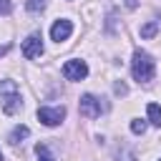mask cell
I'll list each match as a JSON object with an SVG mask.
<instances>
[{
    "instance_id": "cell-1",
    "label": "cell",
    "mask_w": 161,
    "mask_h": 161,
    "mask_svg": "<svg viewBox=\"0 0 161 161\" xmlns=\"http://www.w3.org/2000/svg\"><path fill=\"white\" fill-rule=\"evenodd\" d=\"M131 73L138 83H148L153 80V73H156V63L153 58L146 53V50H136L133 53V60H131Z\"/></svg>"
},
{
    "instance_id": "cell-2",
    "label": "cell",
    "mask_w": 161,
    "mask_h": 161,
    "mask_svg": "<svg viewBox=\"0 0 161 161\" xmlns=\"http://www.w3.org/2000/svg\"><path fill=\"white\" fill-rule=\"evenodd\" d=\"M0 103H3V111L8 116H15L23 108L20 91H18V83L15 80H0Z\"/></svg>"
},
{
    "instance_id": "cell-3",
    "label": "cell",
    "mask_w": 161,
    "mask_h": 161,
    "mask_svg": "<svg viewBox=\"0 0 161 161\" xmlns=\"http://www.w3.org/2000/svg\"><path fill=\"white\" fill-rule=\"evenodd\" d=\"M78 108H80V116H86V118H98L101 111H103V103H101V98H96L93 93H86V96H80Z\"/></svg>"
},
{
    "instance_id": "cell-4",
    "label": "cell",
    "mask_w": 161,
    "mask_h": 161,
    "mask_svg": "<svg viewBox=\"0 0 161 161\" xmlns=\"http://www.w3.org/2000/svg\"><path fill=\"white\" fill-rule=\"evenodd\" d=\"M63 75L68 78V80H83L86 75H88V65H86V60H65V65H63Z\"/></svg>"
},
{
    "instance_id": "cell-5",
    "label": "cell",
    "mask_w": 161,
    "mask_h": 161,
    "mask_svg": "<svg viewBox=\"0 0 161 161\" xmlns=\"http://www.w3.org/2000/svg\"><path fill=\"white\" fill-rule=\"evenodd\" d=\"M38 118H40V123H45V126H58V123L65 118V108H63V106H55V108L43 106V108H38Z\"/></svg>"
},
{
    "instance_id": "cell-6",
    "label": "cell",
    "mask_w": 161,
    "mask_h": 161,
    "mask_svg": "<svg viewBox=\"0 0 161 161\" xmlns=\"http://www.w3.org/2000/svg\"><path fill=\"white\" fill-rule=\"evenodd\" d=\"M40 53H43V38H40V33L28 35L23 40V55L28 60H33V58H40Z\"/></svg>"
},
{
    "instance_id": "cell-7",
    "label": "cell",
    "mask_w": 161,
    "mask_h": 161,
    "mask_svg": "<svg viewBox=\"0 0 161 161\" xmlns=\"http://www.w3.org/2000/svg\"><path fill=\"white\" fill-rule=\"evenodd\" d=\"M70 33H73V23H70V20H55V23H53V28H50V38H53L55 43L68 40V38H70Z\"/></svg>"
},
{
    "instance_id": "cell-8",
    "label": "cell",
    "mask_w": 161,
    "mask_h": 161,
    "mask_svg": "<svg viewBox=\"0 0 161 161\" xmlns=\"http://www.w3.org/2000/svg\"><path fill=\"white\" fill-rule=\"evenodd\" d=\"M28 133H30V128H28V126H15V128L10 131V136H8V141L15 146V143H20L23 138H28Z\"/></svg>"
},
{
    "instance_id": "cell-9",
    "label": "cell",
    "mask_w": 161,
    "mask_h": 161,
    "mask_svg": "<svg viewBox=\"0 0 161 161\" xmlns=\"http://www.w3.org/2000/svg\"><path fill=\"white\" fill-rule=\"evenodd\" d=\"M146 113H148V121H151L153 126H161V106H158V103H148Z\"/></svg>"
},
{
    "instance_id": "cell-10",
    "label": "cell",
    "mask_w": 161,
    "mask_h": 161,
    "mask_svg": "<svg viewBox=\"0 0 161 161\" xmlns=\"http://www.w3.org/2000/svg\"><path fill=\"white\" fill-rule=\"evenodd\" d=\"M158 33V23L156 20H151V23H146L143 28H141V38H153Z\"/></svg>"
},
{
    "instance_id": "cell-11",
    "label": "cell",
    "mask_w": 161,
    "mask_h": 161,
    "mask_svg": "<svg viewBox=\"0 0 161 161\" xmlns=\"http://www.w3.org/2000/svg\"><path fill=\"white\" fill-rule=\"evenodd\" d=\"M146 128H148V123H146L143 118H133V121H131V131H133L136 136H143Z\"/></svg>"
},
{
    "instance_id": "cell-12",
    "label": "cell",
    "mask_w": 161,
    "mask_h": 161,
    "mask_svg": "<svg viewBox=\"0 0 161 161\" xmlns=\"http://www.w3.org/2000/svg\"><path fill=\"white\" fill-rule=\"evenodd\" d=\"M25 8H28V13L38 15V13H43V8H45V0H25Z\"/></svg>"
},
{
    "instance_id": "cell-13",
    "label": "cell",
    "mask_w": 161,
    "mask_h": 161,
    "mask_svg": "<svg viewBox=\"0 0 161 161\" xmlns=\"http://www.w3.org/2000/svg\"><path fill=\"white\" fill-rule=\"evenodd\" d=\"M35 153H38V161H55L45 143H38V146H35Z\"/></svg>"
},
{
    "instance_id": "cell-14",
    "label": "cell",
    "mask_w": 161,
    "mask_h": 161,
    "mask_svg": "<svg viewBox=\"0 0 161 161\" xmlns=\"http://www.w3.org/2000/svg\"><path fill=\"white\" fill-rule=\"evenodd\" d=\"M113 91H116L118 96H126V93H128V88H126V83H116V86H113Z\"/></svg>"
},
{
    "instance_id": "cell-15",
    "label": "cell",
    "mask_w": 161,
    "mask_h": 161,
    "mask_svg": "<svg viewBox=\"0 0 161 161\" xmlns=\"http://www.w3.org/2000/svg\"><path fill=\"white\" fill-rule=\"evenodd\" d=\"M13 10V3L10 0H0V13H10Z\"/></svg>"
},
{
    "instance_id": "cell-16",
    "label": "cell",
    "mask_w": 161,
    "mask_h": 161,
    "mask_svg": "<svg viewBox=\"0 0 161 161\" xmlns=\"http://www.w3.org/2000/svg\"><path fill=\"white\" fill-rule=\"evenodd\" d=\"M126 8H128V10H133V8H138V0H126Z\"/></svg>"
},
{
    "instance_id": "cell-17",
    "label": "cell",
    "mask_w": 161,
    "mask_h": 161,
    "mask_svg": "<svg viewBox=\"0 0 161 161\" xmlns=\"http://www.w3.org/2000/svg\"><path fill=\"white\" fill-rule=\"evenodd\" d=\"M8 50H10V45H8V43H5V45H0V55H5Z\"/></svg>"
},
{
    "instance_id": "cell-18",
    "label": "cell",
    "mask_w": 161,
    "mask_h": 161,
    "mask_svg": "<svg viewBox=\"0 0 161 161\" xmlns=\"http://www.w3.org/2000/svg\"><path fill=\"white\" fill-rule=\"evenodd\" d=\"M0 161H3V153H0Z\"/></svg>"
}]
</instances>
